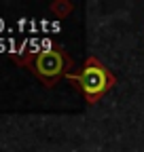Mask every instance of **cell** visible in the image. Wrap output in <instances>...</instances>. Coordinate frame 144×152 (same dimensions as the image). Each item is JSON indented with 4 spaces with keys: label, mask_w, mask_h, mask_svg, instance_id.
I'll return each mask as SVG.
<instances>
[{
    "label": "cell",
    "mask_w": 144,
    "mask_h": 152,
    "mask_svg": "<svg viewBox=\"0 0 144 152\" xmlns=\"http://www.w3.org/2000/svg\"><path fill=\"white\" fill-rule=\"evenodd\" d=\"M66 78L79 85V89L83 91V95L87 97L89 104H96L115 83L112 76L106 72V68L96 64L93 59L87 64V68H83L81 74H68Z\"/></svg>",
    "instance_id": "cell-1"
},
{
    "label": "cell",
    "mask_w": 144,
    "mask_h": 152,
    "mask_svg": "<svg viewBox=\"0 0 144 152\" xmlns=\"http://www.w3.org/2000/svg\"><path fill=\"white\" fill-rule=\"evenodd\" d=\"M15 61L30 66V70L38 76L47 87H51L64 74V68H66V57H64V53L60 49H47V51L28 55L24 59H15Z\"/></svg>",
    "instance_id": "cell-2"
},
{
    "label": "cell",
    "mask_w": 144,
    "mask_h": 152,
    "mask_svg": "<svg viewBox=\"0 0 144 152\" xmlns=\"http://www.w3.org/2000/svg\"><path fill=\"white\" fill-rule=\"evenodd\" d=\"M51 9H53V11H55V13H68V11H70L72 7H70V4H64V2H62V4L57 2V4H53Z\"/></svg>",
    "instance_id": "cell-3"
}]
</instances>
